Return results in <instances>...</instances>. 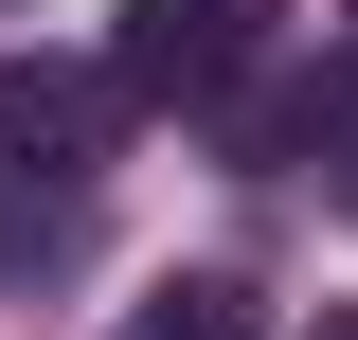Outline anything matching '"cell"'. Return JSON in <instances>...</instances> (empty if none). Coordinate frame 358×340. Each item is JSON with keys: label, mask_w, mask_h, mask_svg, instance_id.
Here are the masks:
<instances>
[{"label": "cell", "mask_w": 358, "mask_h": 340, "mask_svg": "<svg viewBox=\"0 0 358 340\" xmlns=\"http://www.w3.org/2000/svg\"><path fill=\"white\" fill-rule=\"evenodd\" d=\"M108 126H126V72H90V54H0V162L90 179V162H108Z\"/></svg>", "instance_id": "7a4b0ae2"}, {"label": "cell", "mask_w": 358, "mask_h": 340, "mask_svg": "<svg viewBox=\"0 0 358 340\" xmlns=\"http://www.w3.org/2000/svg\"><path fill=\"white\" fill-rule=\"evenodd\" d=\"M72 251V197H0V269H54Z\"/></svg>", "instance_id": "277c9868"}, {"label": "cell", "mask_w": 358, "mask_h": 340, "mask_svg": "<svg viewBox=\"0 0 358 340\" xmlns=\"http://www.w3.org/2000/svg\"><path fill=\"white\" fill-rule=\"evenodd\" d=\"M268 0H126V36H108V72H126V108H233V90L268 72Z\"/></svg>", "instance_id": "6da1fadb"}, {"label": "cell", "mask_w": 358, "mask_h": 340, "mask_svg": "<svg viewBox=\"0 0 358 340\" xmlns=\"http://www.w3.org/2000/svg\"><path fill=\"white\" fill-rule=\"evenodd\" d=\"M126 340H251V287H233V269H179V287L126 304Z\"/></svg>", "instance_id": "3957f363"}, {"label": "cell", "mask_w": 358, "mask_h": 340, "mask_svg": "<svg viewBox=\"0 0 358 340\" xmlns=\"http://www.w3.org/2000/svg\"><path fill=\"white\" fill-rule=\"evenodd\" d=\"M341 215H358V143H341Z\"/></svg>", "instance_id": "8992f818"}, {"label": "cell", "mask_w": 358, "mask_h": 340, "mask_svg": "<svg viewBox=\"0 0 358 340\" xmlns=\"http://www.w3.org/2000/svg\"><path fill=\"white\" fill-rule=\"evenodd\" d=\"M305 340H358V304H322V323H305Z\"/></svg>", "instance_id": "5b68a950"}]
</instances>
